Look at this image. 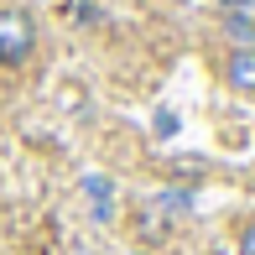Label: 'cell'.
Returning a JSON list of instances; mask_svg holds the SVG:
<instances>
[{"label":"cell","instance_id":"cell-6","mask_svg":"<svg viewBox=\"0 0 255 255\" xmlns=\"http://www.w3.org/2000/svg\"><path fill=\"white\" fill-rule=\"evenodd\" d=\"M219 5H224V10H235V5H250V0H219Z\"/></svg>","mask_w":255,"mask_h":255},{"label":"cell","instance_id":"cell-5","mask_svg":"<svg viewBox=\"0 0 255 255\" xmlns=\"http://www.w3.org/2000/svg\"><path fill=\"white\" fill-rule=\"evenodd\" d=\"M161 208H188V193H161Z\"/></svg>","mask_w":255,"mask_h":255},{"label":"cell","instance_id":"cell-4","mask_svg":"<svg viewBox=\"0 0 255 255\" xmlns=\"http://www.w3.org/2000/svg\"><path fill=\"white\" fill-rule=\"evenodd\" d=\"M240 255H255V219L240 229Z\"/></svg>","mask_w":255,"mask_h":255},{"label":"cell","instance_id":"cell-1","mask_svg":"<svg viewBox=\"0 0 255 255\" xmlns=\"http://www.w3.org/2000/svg\"><path fill=\"white\" fill-rule=\"evenodd\" d=\"M31 52H37V21L21 5H5L0 10V63L16 68V63H26Z\"/></svg>","mask_w":255,"mask_h":255},{"label":"cell","instance_id":"cell-3","mask_svg":"<svg viewBox=\"0 0 255 255\" xmlns=\"http://www.w3.org/2000/svg\"><path fill=\"white\" fill-rule=\"evenodd\" d=\"M224 26H229V37H240V42L250 47V37H255V0H250V5H235V10L224 16Z\"/></svg>","mask_w":255,"mask_h":255},{"label":"cell","instance_id":"cell-2","mask_svg":"<svg viewBox=\"0 0 255 255\" xmlns=\"http://www.w3.org/2000/svg\"><path fill=\"white\" fill-rule=\"evenodd\" d=\"M224 78L235 94H255V47H235L224 63Z\"/></svg>","mask_w":255,"mask_h":255}]
</instances>
